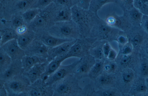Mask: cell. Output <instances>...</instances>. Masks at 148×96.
Returning <instances> with one entry per match:
<instances>
[{
  "label": "cell",
  "mask_w": 148,
  "mask_h": 96,
  "mask_svg": "<svg viewBox=\"0 0 148 96\" xmlns=\"http://www.w3.org/2000/svg\"><path fill=\"white\" fill-rule=\"evenodd\" d=\"M23 73L14 77L4 82L7 96H27V91L31 84Z\"/></svg>",
  "instance_id": "cell-4"
},
{
  "label": "cell",
  "mask_w": 148,
  "mask_h": 96,
  "mask_svg": "<svg viewBox=\"0 0 148 96\" xmlns=\"http://www.w3.org/2000/svg\"><path fill=\"white\" fill-rule=\"evenodd\" d=\"M117 53L116 51L112 47L111 49L107 59L110 61H113L116 58Z\"/></svg>",
  "instance_id": "cell-44"
},
{
  "label": "cell",
  "mask_w": 148,
  "mask_h": 96,
  "mask_svg": "<svg viewBox=\"0 0 148 96\" xmlns=\"http://www.w3.org/2000/svg\"><path fill=\"white\" fill-rule=\"evenodd\" d=\"M120 48L128 43L129 40L125 31H121L115 40Z\"/></svg>",
  "instance_id": "cell-34"
},
{
  "label": "cell",
  "mask_w": 148,
  "mask_h": 96,
  "mask_svg": "<svg viewBox=\"0 0 148 96\" xmlns=\"http://www.w3.org/2000/svg\"><path fill=\"white\" fill-rule=\"evenodd\" d=\"M49 48L36 37L25 50V55L36 56L47 59Z\"/></svg>",
  "instance_id": "cell-13"
},
{
  "label": "cell",
  "mask_w": 148,
  "mask_h": 96,
  "mask_svg": "<svg viewBox=\"0 0 148 96\" xmlns=\"http://www.w3.org/2000/svg\"><path fill=\"white\" fill-rule=\"evenodd\" d=\"M110 61V62L106 63L105 62L103 67V71L110 74L114 72L117 69L116 64L114 62Z\"/></svg>",
  "instance_id": "cell-35"
},
{
  "label": "cell",
  "mask_w": 148,
  "mask_h": 96,
  "mask_svg": "<svg viewBox=\"0 0 148 96\" xmlns=\"http://www.w3.org/2000/svg\"><path fill=\"white\" fill-rule=\"evenodd\" d=\"M71 10V20L77 26L83 38L89 37L98 14L76 5L73 6Z\"/></svg>",
  "instance_id": "cell-1"
},
{
  "label": "cell",
  "mask_w": 148,
  "mask_h": 96,
  "mask_svg": "<svg viewBox=\"0 0 148 96\" xmlns=\"http://www.w3.org/2000/svg\"><path fill=\"white\" fill-rule=\"evenodd\" d=\"M81 59V61L76 67L73 73L77 79L81 78L86 74L88 75L96 60L90 54Z\"/></svg>",
  "instance_id": "cell-12"
},
{
  "label": "cell",
  "mask_w": 148,
  "mask_h": 96,
  "mask_svg": "<svg viewBox=\"0 0 148 96\" xmlns=\"http://www.w3.org/2000/svg\"><path fill=\"white\" fill-rule=\"evenodd\" d=\"M106 41L97 40L93 44L90 50V54L96 60H103L105 58L103 50V46Z\"/></svg>",
  "instance_id": "cell-22"
},
{
  "label": "cell",
  "mask_w": 148,
  "mask_h": 96,
  "mask_svg": "<svg viewBox=\"0 0 148 96\" xmlns=\"http://www.w3.org/2000/svg\"><path fill=\"white\" fill-rule=\"evenodd\" d=\"M45 30L53 36L62 39L76 40L83 38L78 27L72 20L56 22Z\"/></svg>",
  "instance_id": "cell-2"
},
{
  "label": "cell",
  "mask_w": 148,
  "mask_h": 96,
  "mask_svg": "<svg viewBox=\"0 0 148 96\" xmlns=\"http://www.w3.org/2000/svg\"><path fill=\"white\" fill-rule=\"evenodd\" d=\"M29 29L25 24H23L16 28L15 30L17 35L23 34L26 32Z\"/></svg>",
  "instance_id": "cell-46"
},
{
  "label": "cell",
  "mask_w": 148,
  "mask_h": 96,
  "mask_svg": "<svg viewBox=\"0 0 148 96\" xmlns=\"http://www.w3.org/2000/svg\"><path fill=\"white\" fill-rule=\"evenodd\" d=\"M24 20L22 16H17L14 18L12 22L13 26L15 30L18 27L24 24Z\"/></svg>",
  "instance_id": "cell-37"
},
{
  "label": "cell",
  "mask_w": 148,
  "mask_h": 96,
  "mask_svg": "<svg viewBox=\"0 0 148 96\" xmlns=\"http://www.w3.org/2000/svg\"><path fill=\"white\" fill-rule=\"evenodd\" d=\"M12 61L10 57L0 48V73L7 68Z\"/></svg>",
  "instance_id": "cell-27"
},
{
  "label": "cell",
  "mask_w": 148,
  "mask_h": 96,
  "mask_svg": "<svg viewBox=\"0 0 148 96\" xmlns=\"http://www.w3.org/2000/svg\"><path fill=\"white\" fill-rule=\"evenodd\" d=\"M104 21L108 26L123 31H127L132 26L123 14L119 15L115 12L108 14Z\"/></svg>",
  "instance_id": "cell-10"
},
{
  "label": "cell",
  "mask_w": 148,
  "mask_h": 96,
  "mask_svg": "<svg viewBox=\"0 0 148 96\" xmlns=\"http://www.w3.org/2000/svg\"><path fill=\"white\" fill-rule=\"evenodd\" d=\"M27 96H53L52 86L40 78L31 84L27 92Z\"/></svg>",
  "instance_id": "cell-8"
},
{
  "label": "cell",
  "mask_w": 148,
  "mask_h": 96,
  "mask_svg": "<svg viewBox=\"0 0 148 96\" xmlns=\"http://www.w3.org/2000/svg\"><path fill=\"white\" fill-rule=\"evenodd\" d=\"M112 48L109 42L106 41L103 46V50L105 58H107L110 50Z\"/></svg>",
  "instance_id": "cell-42"
},
{
  "label": "cell",
  "mask_w": 148,
  "mask_h": 96,
  "mask_svg": "<svg viewBox=\"0 0 148 96\" xmlns=\"http://www.w3.org/2000/svg\"><path fill=\"white\" fill-rule=\"evenodd\" d=\"M77 79L72 74L53 84V96H70L75 93L78 89Z\"/></svg>",
  "instance_id": "cell-5"
},
{
  "label": "cell",
  "mask_w": 148,
  "mask_h": 96,
  "mask_svg": "<svg viewBox=\"0 0 148 96\" xmlns=\"http://www.w3.org/2000/svg\"><path fill=\"white\" fill-rule=\"evenodd\" d=\"M23 72L21 60H12L7 68L0 73V79L5 82L16 76L23 73Z\"/></svg>",
  "instance_id": "cell-15"
},
{
  "label": "cell",
  "mask_w": 148,
  "mask_h": 96,
  "mask_svg": "<svg viewBox=\"0 0 148 96\" xmlns=\"http://www.w3.org/2000/svg\"><path fill=\"white\" fill-rule=\"evenodd\" d=\"M0 48L10 57L12 60H21L25 55V50L19 46L16 39L8 42L0 46Z\"/></svg>",
  "instance_id": "cell-11"
},
{
  "label": "cell",
  "mask_w": 148,
  "mask_h": 96,
  "mask_svg": "<svg viewBox=\"0 0 148 96\" xmlns=\"http://www.w3.org/2000/svg\"><path fill=\"white\" fill-rule=\"evenodd\" d=\"M129 41L132 45L133 50L140 49L144 40L145 35L148 34L140 26H132L125 31Z\"/></svg>",
  "instance_id": "cell-9"
},
{
  "label": "cell",
  "mask_w": 148,
  "mask_h": 96,
  "mask_svg": "<svg viewBox=\"0 0 148 96\" xmlns=\"http://www.w3.org/2000/svg\"><path fill=\"white\" fill-rule=\"evenodd\" d=\"M131 58L130 54L127 55H123L121 61L120 63L122 65L127 64L130 62Z\"/></svg>",
  "instance_id": "cell-49"
},
{
  "label": "cell",
  "mask_w": 148,
  "mask_h": 96,
  "mask_svg": "<svg viewBox=\"0 0 148 96\" xmlns=\"http://www.w3.org/2000/svg\"><path fill=\"white\" fill-rule=\"evenodd\" d=\"M40 9L37 8H33L26 10L22 16L24 21L32 22L40 13Z\"/></svg>",
  "instance_id": "cell-28"
},
{
  "label": "cell",
  "mask_w": 148,
  "mask_h": 96,
  "mask_svg": "<svg viewBox=\"0 0 148 96\" xmlns=\"http://www.w3.org/2000/svg\"><path fill=\"white\" fill-rule=\"evenodd\" d=\"M123 11L130 9L134 7V0H114V3Z\"/></svg>",
  "instance_id": "cell-31"
},
{
  "label": "cell",
  "mask_w": 148,
  "mask_h": 96,
  "mask_svg": "<svg viewBox=\"0 0 148 96\" xmlns=\"http://www.w3.org/2000/svg\"><path fill=\"white\" fill-rule=\"evenodd\" d=\"M56 15V22L64 21L71 20V8L67 7L58 6Z\"/></svg>",
  "instance_id": "cell-23"
},
{
  "label": "cell",
  "mask_w": 148,
  "mask_h": 96,
  "mask_svg": "<svg viewBox=\"0 0 148 96\" xmlns=\"http://www.w3.org/2000/svg\"><path fill=\"white\" fill-rule=\"evenodd\" d=\"M91 0H75V5L86 9H88Z\"/></svg>",
  "instance_id": "cell-38"
},
{
  "label": "cell",
  "mask_w": 148,
  "mask_h": 96,
  "mask_svg": "<svg viewBox=\"0 0 148 96\" xmlns=\"http://www.w3.org/2000/svg\"><path fill=\"white\" fill-rule=\"evenodd\" d=\"M37 0H20L17 4V7L20 10H27L33 5H34Z\"/></svg>",
  "instance_id": "cell-32"
},
{
  "label": "cell",
  "mask_w": 148,
  "mask_h": 96,
  "mask_svg": "<svg viewBox=\"0 0 148 96\" xmlns=\"http://www.w3.org/2000/svg\"><path fill=\"white\" fill-rule=\"evenodd\" d=\"M146 82L147 84L148 85V78L147 79H146Z\"/></svg>",
  "instance_id": "cell-52"
},
{
  "label": "cell",
  "mask_w": 148,
  "mask_h": 96,
  "mask_svg": "<svg viewBox=\"0 0 148 96\" xmlns=\"http://www.w3.org/2000/svg\"><path fill=\"white\" fill-rule=\"evenodd\" d=\"M120 49L121 53L123 55L130 54L133 50V46L129 42L120 48Z\"/></svg>",
  "instance_id": "cell-36"
},
{
  "label": "cell",
  "mask_w": 148,
  "mask_h": 96,
  "mask_svg": "<svg viewBox=\"0 0 148 96\" xmlns=\"http://www.w3.org/2000/svg\"><path fill=\"white\" fill-rule=\"evenodd\" d=\"M121 30L108 25L98 15L91 30L89 37L108 42L115 41Z\"/></svg>",
  "instance_id": "cell-3"
},
{
  "label": "cell",
  "mask_w": 148,
  "mask_h": 96,
  "mask_svg": "<svg viewBox=\"0 0 148 96\" xmlns=\"http://www.w3.org/2000/svg\"><path fill=\"white\" fill-rule=\"evenodd\" d=\"M134 6L143 15H148V0H134Z\"/></svg>",
  "instance_id": "cell-30"
},
{
  "label": "cell",
  "mask_w": 148,
  "mask_h": 96,
  "mask_svg": "<svg viewBox=\"0 0 148 96\" xmlns=\"http://www.w3.org/2000/svg\"><path fill=\"white\" fill-rule=\"evenodd\" d=\"M76 40H74L66 42L56 46L49 48L47 61L49 62L57 57L65 55Z\"/></svg>",
  "instance_id": "cell-16"
},
{
  "label": "cell",
  "mask_w": 148,
  "mask_h": 96,
  "mask_svg": "<svg viewBox=\"0 0 148 96\" xmlns=\"http://www.w3.org/2000/svg\"><path fill=\"white\" fill-rule=\"evenodd\" d=\"M65 55L57 57L49 62L40 78L45 81L49 76L55 72L61 66L62 62L67 59Z\"/></svg>",
  "instance_id": "cell-19"
},
{
  "label": "cell",
  "mask_w": 148,
  "mask_h": 96,
  "mask_svg": "<svg viewBox=\"0 0 148 96\" xmlns=\"http://www.w3.org/2000/svg\"><path fill=\"white\" fill-rule=\"evenodd\" d=\"M105 62L103 60H96L88 74V76L92 79H96L102 74Z\"/></svg>",
  "instance_id": "cell-25"
},
{
  "label": "cell",
  "mask_w": 148,
  "mask_h": 96,
  "mask_svg": "<svg viewBox=\"0 0 148 96\" xmlns=\"http://www.w3.org/2000/svg\"><path fill=\"white\" fill-rule=\"evenodd\" d=\"M4 82L0 79V96H7V92L4 86Z\"/></svg>",
  "instance_id": "cell-47"
},
{
  "label": "cell",
  "mask_w": 148,
  "mask_h": 96,
  "mask_svg": "<svg viewBox=\"0 0 148 96\" xmlns=\"http://www.w3.org/2000/svg\"><path fill=\"white\" fill-rule=\"evenodd\" d=\"M53 0H37L35 4L37 8H44L49 6L52 1Z\"/></svg>",
  "instance_id": "cell-40"
},
{
  "label": "cell",
  "mask_w": 148,
  "mask_h": 96,
  "mask_svg": "<svg viewBox=\"0 0 148 96\" xmlns=\"http://www.w3.org/2000/svg\"><path fill=\"white\" fill-rule=\"evenodd\" d=\"M97 40L96 38L90 37L77 39L65 55V57L67 59L74 57L80 59L89 55L91 46Z\"/></svg>",
  "instance_id": "cell-6"
},
{
  "label": "cell",
  "mask_w": 148,
  "mask_h": 96,
  "mask_svg": "<svg viewBox=\"0 0 148 96\" xmlns=\"http://www.w3.org/2000/svg\"><path fill=\"white\" fill-rule=\"evenodd\" d=\"M58 6L67 7L71 8L74 5L72 0H56Z\"/></svg>",
  "instance_id": "cell-39"
},
{
  "label": "cell",
  "mask_w": 148,
  "mask_h": 96,
  "mask_svg": "<svg viewBox=\"0 0 148 96\" xmlns=\"http://www.w3.org/2000/svg\"><path fill=\"white\" fill-rule=\"evenodd\" d=\"M81 60L80 58L68 65H61L55 72L48 77L45 81V83L48 85L52 86L55 83L73 74L75 69Z\"/></svg>",
  "instance_id": "cell-7"
},
{
  "label": "cell",
  "mask_w": 148,
  "mask_h": 96,
  "mask_svg": "<svg viewBox=\"0 0 148 96\" xmlns=\"http://www.w3.org/2000/svg\"><path fill=\"white\" fill-rule=\"evenodd\" d=\"M123 14L132 26H140L143 15L137 9L134 7L123 11Z\"/></svg>",
  "instance_id": "cell-18"
},
{
  "label": "cell",
  "mask_w": 148,
  "mask_h": 96,
  "mask_svg": "<svg viewBox=\"0 0 148 96\" xmlns=\"http://www.w3.org/2000/svg\"><path fill=\"white\" fill-rule=\"evenodd\" d=\"M0 46L14 39H17L18 35L14 29L5 28L1 30Z\"/></svg>",
  "instance_id": "cell-24"
},
{
  "label": "cell",
  "mask_w": 148,
  "mask_h": 96,
  "mask_svg": "<svg viewBox=\"0 0 148 96\" xmlns=\"http://www.w3.org/2000/svg\"><path fill=\"white\" fill-rule=\"evenodd\" d=\"M102 74L96 79L98 84L103 86H110L114 81V77L110 74Z\"/></svg>",
  "instance_id": "cell-29"
},
{
  "label": "cell",
  "mask_w": 148,
  "mask_h": 96,
  "mask_svg": "<svg viewBox=\"0 0 148 96\" xmlns=\"http://www.w3.org/2000/svg\"><path fill=\"white\" fill-rule=\"evenodd\" d=\"M133 77V74L129 72L124 73L122 76L123 79L125 83H128L131 81Z\"/></svg>",
  "instance_id": "cell-43"
},
{
  "label": "cell",
  "mask_w": 148,
  "mask_h": 96,
  "mask_svg": "<svg viewBox=\"0 0 148 96\" xmlns=\"http://www.w3.org/2000/svg\"><path fill=\"white\" fill-rule=\"evenodd\" d=\"M36 38V32L29 29L23 34L18 35L16 40L19 46L25 50Z\"/></svg>",
  "instance_id": "cell-21"
},
{
  "label": "cell",
  "mask_w": 148,
  "mask_h": 96,
  "mask_svg": "<svg viewBox=\"0 0 148 96\" xmlns=\"http://www.w3.org/2000/svg\"><path fill=\"white\" fill-rule=\"evenodd\" d=\"M36 37L49 48H52L66 42L74 40L64 39L53 36L46 30H39L36 32Z\"/></svg>",
  "instance_id": "cell-14"
},
{
  "label": "cell",
  "mask_w": 148,
  "mask_h": 96,
  "mask_svg": "<svg viewBox=\"0 0 148 96\" xmlns=\"http://www.w3.org/2000/svg\"><path fill=\"white\" fill-rule=\"evenodd\" d=\"M40 13L32 21V26L34 27L38 28L42 27L46 22V17L45 15H41Z\"/></svg>",
  "instance_id": "cell-33"
},
{
  "label": "cell",
  "mask_w": 148,
  "mask_h": 96,
  "mask_svg": "<svg viewBox=\"0 0 148 96\" xmlns=\"http://www.w3.org/2000/svg\"><path fill=\"white\" fill-rule=\"evenodd\" d=\"M49 62L47 61L42 63L37 64L28 70L24 71L23 74L33 83L41 78L42 75L45 72Z\"/></svg>",
  "instance_id": "cell-17"
},
{
  "label": "cell",
  "mask_w": 148,
  "mask_h": 96,
  "mask_svg": "<svg viewBox=\"0 0 148 96\" xmlns=\"http://www.w3.org/2000/svg\"><path fill=\"white\" fill-rule=\"evenodd\" d=\"M21 61L24 72L28 70L37 64L47 61V59L43 57L27 55L23 57Z\"/></svg>",
  "instance_id": "cell-20"
},
{
  "label": "cell",
  "mask_w": 148,
  "mask_h": 96,
  "mask_svg": "<svg viewBox=\"0 0 148 96\" xmlns=\"http://www.w3.org/2000/svg\"><path fill=\"white\" fill-rule=\"evenodd\" d=\"M72 0V1H73V3H74V5H75L74 2H75V0Z\"/></svg>",
  "instance_id": "cell-53"
},
{
  "label": "cell",
  "mask_w": 148,
  "mask_h": 96,
  "mask_svg": "<svg viewBox=\"0 0 148 96\" xmlns=\"http://www.w3.org/2000/svg\"><path fill=\"white\" fill-rule=\"evenodd\" d=\"M140 48H141L143 52L148 55V38H145Z\"/></svg>",
  "instance_id": "cell-48"
},
{
  "label": "cell",
  "mask_w": 148,
  "mask_h": 96,
  "mask_svg": "<svg viewBox=\"0 0 148 96\" xmlns=\"http://www.w3.org/2000/svg\"><path fill=\"white\" fill-rule=\"evenodd\" d=\"M114 3V0H91L88 9L97 14L98 11L104 6L108 3Z\"/></svg>",
  "instance_id": "cell-26"
},
{
  "label": "cell",
  "mask_w": 148,
  "mask_h": 96,
  "mask_svg": "<svg viewBox=\"0 0 148 96\" xmlns=\"http://www.w3.org/2000/svg\"><path fill=\"white\" fill-rule=\"evenodd\" d=\"M146 89V85L144 84H141L138 85L136 88V90L139 92H143Z\"/></svg>",
  "instance_id": "cell-51"
},
{
  "label": "cell",
  "mask_w": 148,
  "mask_h": 96,
  "mask_svg": "<svg viewBox=\"0 0 148 96\" xmlns=\"http://www.w3.org/2000/svg\"><path fill=\"white\" fill-rule=\"evenodd\" d=\"M140 26L148 34V15H143Z\"/></svg>",
  "instance_id": "cell-41"
},
{
  "label": "cell",
  "mask_w": 148,
  "mask_h": 96,
  "mask_svg": "<svg viewBox=\"0 0 148 96\" xmlns=\"http://www.w3.org/2000/svg\"><path fill=\"white\" fill-rule=\"evenodd\" d=\"M141 70L143 74L145 75H148V65L147 63H144L141 64Z\"/></svg>",
  "instance_id": "cell-50"
},
{
  "label": "cell",
  "mask_w": 148,
  "mask_h": 96,
  "mask_svg": "<svg viewBox=\"0 0 148 96\" xmlns=\"http://www.w3.org/2000/svg\"><path fill=\"white\" fill-rule=\"evenodd\" d=\"M100 95L103 96H113L117 95L116 93L111 89H106L102 90L99 93Z\"/></svg>",
  "instance_id": "cell-45"
}]
</instances>
